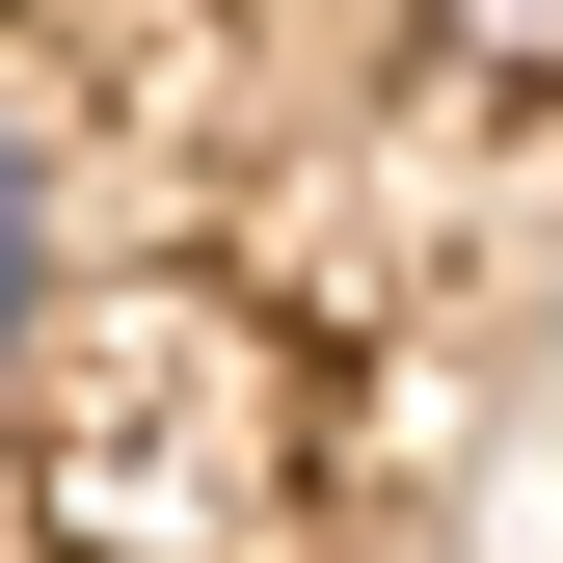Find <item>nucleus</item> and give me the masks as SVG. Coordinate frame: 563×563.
<instances>
[{
    "label": "nucleus",
    "mask_w": 563,
    "mask_h": 563,
    "mask_svg": "<svg viewBox=\"0 0 563 563\" xmlns=\"http://www.w3.org/2000/svg\"><path fill=\"white\" fill-rule=\"evenodd\" d=\"M27 322H54V162L0 134V349H27Z\"/></svg>",
    "instance_id": "obj_1"
},
{
    "label": "nucleus",
    "mask_w": 563,
    "mask_h": 563,
    "mask_svg": "<svg viewBox=\"0 0 563 563\" xmlns=\"http://www.w3.org/2000/svg\"><path fill=\"white\" fill-rule=\"evenodd\" d=\"M430 54L456 81H563V0H430Z\"/></svg>",
    "instance_id": "obj_2"
}]
</instances>
